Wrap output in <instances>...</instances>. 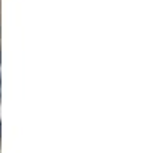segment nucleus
I'll use <instances>...</instances> for the list:
<instances>
[{"label": "nucleus", "mask_w": 154, "mask_h": 153, "mask_svg": "<svg viewBox=\"0 0 154 153\" xmlns=\"http://www.w3.org/2000/svg\"><path fill=\"white\" fill-rule=\"evenodd\" d=\"M0 94H2V93H0Z\"/></svg>", "instance_id": "obj_1"}]
</instances>
